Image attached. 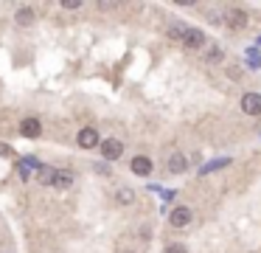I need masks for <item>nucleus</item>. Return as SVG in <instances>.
<instances>
[{"mask_svg":"<svg viewBox=\"0 0 261 253\" xmlns=\"http://www.w3.org/2000/svg\"><path fill=\"white\" fill-rule=\"evenodd\" d=\"M191 219H194V214H191L189 205H177V208H171V214H169V225H171V228H189Z\"/></svg>","mask_w":261,"mask_h":253,"instance_id":"obj_1","label":"nucleus"},{"mask_svg":"<svg viewBox=\"0 0 261 253\" xmlns=\"http://www.w3.org/2000/svg\"><path fill=\"white\" fill-rule=\"evenodd\" d=\"M225 23H228V28L242 31V28H247L250 17H247V12H244V9L233 6V9H228V12H225Z\"/></svg>","mask_w":261,"mask_h":253,"instance_id":"obj_2","label":"nucleus"},{"mask_svg":"<svg viewBox=\"0 0 261 253\" xmlns=\"http://www.w3.org/2000/svg\"><path fill=\"white\" fill-rule=\"evenodd\" d=\"M76 144H79L82 149H96V146H101V135H98L96 126H85V130H79V135H76Z\"/></svg>","mask_w":261,"mask_h":253,"instance_id":"obj_3","label":"nucleus"},{"mask_svg":"<svg viewBox=\"0 0 261 253\" xmlns=\"http://www.w3.org/2000/svg\"><path fill=\"white\" fill-rule=\"evenodd\" d=\"M101 155H104V161H118V157L124 155V144L118 138H107V141H101Z\"/></svg>","mask_w":261,"mask_h":253,"instance_id":"obj_4","label":"nucleus"},{"mask_svg":"<svg viewBox=\"0 0 261 253\" xmlns=\"http://www.w3.org/2000/svg\"><path fill=\"white\" fill-rule=\"evenodd\" d=\"M182 45L189 51H200V48H205V31H200V28H189L185 31V37H182Z\"/></svg>","mask_w":261,"mask_h":253,"instance_id":"obj_5","label":"nucleus"},{"mask_svg":"<svg viewBox=\"0 0 261 253\" xmlns=\"http://www.w3.org/2000/svg\"><path fill=\"white\" fill-rule=\"evenodd\" d=\"M129 166H132V172H135L138 177H149V175H152V169H155V163L149 161L146 155H135Z\"/></svg>","mask_w":261,"mask_h":253,"instance_id":"obj_6","label":"nucleus"},{"mask_svg":"<svg viewBox=\"0 0 261 253\" xmlns=\"http://www.w3.org/2000/svg\"><path fill=\"white\" fill-rule=\"evenodd\" d=\"M242 110L247 115H261V93H244L242 96Z\"/></svg>","mask_w":261,"mask_h":253,"instance_id":"obj_7","label":"nucleus"},{"mask_svg":"<svg viewBox=\"0 0 261 253\" xmlns=\"http://www.w3.org/2000/svg\"><path fill=\"white\" fill-rule=\"evenodd\" d=\"M20 135H23V138H40V135H43V124H40L36 118H23Z\"/></svg>","mask_w":261,"mask_h":253,"instance_id":"obj_8","label":"nucleus"},{"mask_svg":"<svg viewBox=\"0 0 261 253\" xmlns=\"http://www.w3.org/2000/svg\"><path fill=\"white\" fill-rule=\"evenodd\" d=\"M166 166H169V172H171V175H182V172L189 169V157L182 155V152H174V155H169Z\"/></svg>","mask_w":261,"mask_h":253,"instance_id":"obj_9","label":"nucleus"},{"mask_svg":"<svg viewBox=\"0 0 261 253\" xmlns=\"http://www.w3.org/2000/svg\"><path fill=\"white\" fill-rule=\"evenodd\" d=\"M54 186H56V188H70V186H73V172H67V169H56Z\"/></svg>","mask_w":261,"mask_h":253,"instance_id":"obj_10","label":"nucleus"},{"mask_svg":"<svg viewBox=\"0 0 261 253\" xmlns=\"http://www.w3.org/2000/svg\"><path fill=\"white\" fill-rule=\"evenodd\" d=\"M14 20H17V25H31V23H34V9H31V6H20L17 14H14Z\"/></svg>","mask_w":261,"mask_h":253,"instance_id":"obj_11","label":"nucleus"},{"mask_svg":"<svg viewBox=\"0 0 261 253\" xmlns=\"http://www.w3.org/2000/svg\"><path fill=\"white\" fill-rule=\"evenodd\" d=\"M54 175H56V169L40 166V183H43V186H54Z\"/></svg>","mask_w":261,"mask_h":253,"instance_id":"obj_12","label":"nucleus"},{"mask_svg":"<svg viewBox=\"0 0 261 253\" xmlns=\"http://www.w3.org/2000/svg\"><path fill=\"white\" fill-rule=\"evenodd\" d=\"M116 200H118L121 205H132V203H135V192H132V188H118Z\"/></svg>","mask_w":261,"mask_h":253,"instance_id":"obj_13","label":"nucleus"},{"mask_svg":"<svg viewBox=\"0 0 261 253\" xmlns=\"http://www.w3.org/2000/svg\"><path fill=\"white\" fill-rule=\"evenodd\" d=\"M185 31H189L185 25H180V23H177V25H171V28H169V37H171V40H177V42H182Z\"/></svg>","mask_w":261,"mask_h":253,"instance_id":"obj_14","label":"nucleus"},{"mask_svg":"<svg viewBox=\"0 0 261 253\" xmlns=\"http://www.w3.org/2000/svg\"><path fill=\"white\" fill-rule=\"evenodd\" d=\"M166 253H189V250H185V245H180V242H171V245H166Z\"/></svg>","mask_w":261,"mask_h":253,"instance_id":"obj_15","label":"nucleus"},{"mask_svg":"<svg viewBox=\"0 0 261 253\" xmlns=\"http://www.w3.org/2000/svg\"><path fill=\"white\" fill-rule=\"evenodd\" d=\"M79 6H82V0H62V9H67V12H73Z\"/></svg>","mask_w":261,"mask_h":253,"instance_id":"obj_16","label":"nucleus"},{"mask_svg":"<svg viewBox=\"0 0 261 253\" xmlns=\"http://www.w3.org/2000/svg\"><path fill=\"white\" fill-rule=\"evenodd\" d=\"M208 59H211V62H219V59H222V51H219V48H213L211 54H208Z\"/></svg>","mask_w":261,"mask_h":253,"instance_id":"obj_17","label":"nucleus"},{"mask_svg":"<svg viewBox=\"0 0 261 253\" xmlns=\"http://www.w3.org/2000/svg\"><path fill=\"white\" fill-rule=\"evenodd\" d=\"M121 253H135V250H121Z\"/></svg>","mask_w":261,"mask_h":253,"instance_id":"obj_18","label":"nucleus"}]
</instances>
